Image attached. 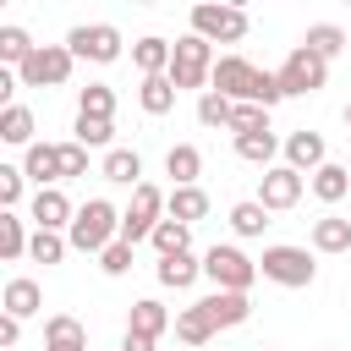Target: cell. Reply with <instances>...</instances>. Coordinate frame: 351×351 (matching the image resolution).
Instances as JSON below:
<instances>
[{
    "label": "cell",
    "mask_w": 351,
    "mask_h": 351,
    "mask_svg": "<svg viewBox=\"0 0 351 351\" xmlns=\"http://www.w3.org/2000/svg\"><path fill=\"white\" fill-rule=\"evenodd\" d=\"M66 241H71V252H93V258H99L110 241H121V208H115L110 197H88V203L77 208Z\"/></svg>",
    "instance_id": "1"
},
{
    "label": "cell",
    "mask_w": 351,
    "mask_h": 351,
    "mask_svg": "<svg viewBox=\"0 0 351 351\" xmlns=\"http://www.w3.org/2000/svg\"><path fill=\"white\" fill-rule=\"evenodd\" d=\"M258 274H263L269 285H285V291H307V285L318 280V263H313V247H291V241H274V247H263V258H258Z\"/></svg>",
    "instance_id": "2"
},
{
    "label": "cell",
    "mask_w": 351,
    "mask_h": 351,
    "mask_svg": "<svg viewBox=\"0 0 351 351\" xmlns=\"http://www.w3.org/2000/svg\"><path fill=\"white\" fill-rule=\"evenodd\" d=\"M214 60H219V55H214V44H208L203 33H181V38H176V60H170V71H165V77H170L181 93H186V88H197V93H203V88H208Z\"/></svg>",
    "instance_id": "3"
},
{
    "label": "cell",
    "mask_w": 351,
    "mask_h": 351,
    "mask_svg": "<svg viewBox=\"0 0 351 351\" xmlns=\"http://www.w3.org/2000/svg\"><path fill=\"white\" fill-rule=\"evenodd\" d=\"M66 49H71L77 60L115 66V60L126 55V38H121V27H115V22H77V27L66 33Z\"/></svg>",
    "instance_id": "4"
},
{
    "label": "cell",
    "mask_w": 351,
    "mask_h": 351,
    "mask_svg": "<svg viewBox=\"0 0 351 351\" xmlns=\"http://www.w3.org/2000/svg\"><path fill=\"white\" fill-rule=\"evenodd\" d=\"M247 11H236V5H225V0H197L192 5V33H203L208 44H241L247 38Z\"/></svg>",
    "instance_id": "5"
},
{
    "label": "cell",
    "mask_w": 351,
    "mask_h": 351,
    "mask_svg": "<svg viewBox=\"0 0 351 351\" xmlns=\"http://www.w3.org/2000/svg\"><path fill=\"white\" fill-rule=\"evenodd\" d=\"M324 82H329V60H324L318 49L296 44V49L280 60V88H285V99H307V93H318Z\"/></svg>",
    "instance_id": "6"
},
{
    "label": "cell",
    "mask_w": 351,
    "mask_h": 351,
    "mask_svg": "<svg viewBox=\"0 0 351 351\" xmlns=\"http://www.w3.org/2000/svg\"><path fill=\"white\" fill-rule=\"evenodd\" d=\"M165 197H170V192H159L154 181L132 186V203L121 208V241H132V247H137V241H148V236H154V225L165 219Z\"/></svg>",
    "instance_id": "7"
},
{
    "label": "cell",
    "mask_w": 351,
    "mask_h": 351,
    "mask_svg": "<svg viewBox=\"0 0 351 351\" xmlns=\"http://www.w3.org/2000/svg\"><path fill=\"white\" fill-rule=\"evenodd\" d=\"M203 274L214 280V291H252V280H258V263H252L241 247H230V241L219 247V241H214V247L203 252Z\"/></svg>",
    "instance_id": "8"
},
{
    "label": "cell",
    "mask_w": 351,
    "mask_h": 351,
    "mask_svg": "<svg viewBox=\"0 0 351 351\" xmlns=\"http://www.w3.org/2000/svg\"><path fill=\"white\" fill-rule=\"evenodd\" d=\"M71 71H77V55L66 44H38L16 77H22V88H66Z\"/></svg>",
    "instance_id": "9"
},
{
    "label": "cell",
    "mask_w": 351,
    "mask_h": 351,
    "mask_svg": "<svg viewBox=\"0 0 351 351\" xmlns=\"http://www.w3.org/2000/svg\"><path fill=\"white\" fill-rule=\"evenodd\" d=\"M302 192H307V176H302V170H291L285 159H280V165H269V170L258 176V203H263L269 214L296 208V203H302Z\"/></svg>",
    "instance_id": "10"
},
{
    "label": "cell",
    "mask_w": 351,
    "mask_h": 351,
    "mask_svg": "<svg viewBox=\"0 0 351 351\" xmlns=\"http://www.w3.org/2000/svg\"><path fill=\"white\" fill-rule=\"evenodd\" d=\"M252 82H258V66H252L247 55H219V60H214V71H208V88H214V93H225L230 104L252 99Z\"/></svg>",
    "instance_id": "11"
},
{
    "label": "cell",
    "mask_w": 351,
    "mask_h": 351,
    "mask_svg": "<svg viewBox=\"0 0 351 351\" xmlns=\"http://www.w3.org/2000/svg\"><path fill=\"white\" fill-rule=\"evenodd\" d=\"M27 219H33V230H71L77 208H71V197L60 186H38L33 203H27Z\"/></svg>",
    "instance_id": "12"
},
{
    "label": "cell",
    "mask_w": 351,
    "mask_h": 351,
    "mask_svg": "<svg viewBox=\"0 0 351 351\" xmlns=\"http://www.w3.org/2000/svg\"><path fill=\"white\" fill-rule=\"evenodd\" d=\"M280 154H285V165L291 170H302V176H313L318 165H329V143H324V132H291L285 143H280Z\"/></svg>",
    "instance_id": "13"
},
{
    "label": "cell",
    "mask_w": 351,
    "mask_h": 351,
    "mask_svg": "<svg viewBox=\"0 0 351 351\" xmlns=\"http://www.w3.org/2000/svg\"><path fill=\"white\" fill-rule=\"evenodd\" d=\"M22 170H27L33 186H60V181H66V176H60V143H33V148H22Z\"/></svg>",
    "instance_id": "14"
},
{
    "label": "cell",
    "mask_w": 351,
    "mask_h": 351,
    "mask_svg": "<svg viewBox=\"0 0 351 351\" xmlns=\"http://www.w3.org/2000/svg\"><path fill=\"white\" fill-rule=\"evenodd\" d=\"M203 307H208V318H214L219 329H241V324L252 318V296H247V291H208Z\"/></svg>",
    "instance_id": "15"
},
{
    "label": "cell",
    "mask_w": 351,
    "mask_h": 351,
    "mask_svg": "<svg viewBox=\"0 0 351 351\" xmlns=\"http://www.w3.org/2000/svg\"><path fill=\"white\" fill-rule=\"evenodd\" d=\"M0 307L11 313V318H33V313H44V291H38V280H27V274H16V280H5V291H0Z\"/></svg>",
    "instance_id": "16"
},
{
    "label": "cell",
    "mask_w": 351,
    "mask_h": 351,
    "mask_svg": "<svg viewBox=\"0 0 351 351\" xmlns=\"http://www.w3.org/2000/svg\"><path fill=\"white\" fill-rule=\"evenodd\" d=\"M126 329H137V335L159 340L165 329H176V318H170V307H165L159 296H137V302H132V313H126Z\"/></svg>",
    "instance_id": "17"
},
{
    "label": "cell",
    "mask_w": 351,
    "mask_h": 351,
    "mask_svg": "<svg viewBox=\"0 0 351 351\" xmlns=\"http://www.w3.org/2000/svg\"><path fill=\"white\" fill-rule=\"evenodd\" d=\"M170 60H176V44H170V38H159V33H143V38L132 44V66H137L143 77L170 71Z\"/></svg>",
    "instance_id": "18"
},
{
    "label": "cell",
    "mask_w": 351,
    "mask_h": 351,
    "mask_svg": "<svg viewBox=\"0 0 351 351\" xmlns=\"http://www.w3.org/2000/svg\"><path fill=\"white\" fill-rule=\"evenodd\" d=\"M307 192H313V197H318L324 208H335V203H340V197L351 192V170L329 159V165H318V170L307 176Z\"/></svg>",
    "instance_id": "19"
},
{
    "label": "cell",
    "mask_w": 351,
    "mask_h": 351,
    "mask_svg": "<svg viewBox=\"0 0 351 351\" xmlns=\"http://www.w3.org/2000/svg\"><path fill=\"white\" fill-rule=\"evenodd\" d=\"M44 351H88V329L71 313H49L44 318Z\"/></svg>",
    "instance_id": "20"
},
{
    "label": "cell",
    "mask_w": 351,
    "mask_h": 351,
    "mask_svg": "<svg viewBox=\"0 0 351 351\" xmlns=\"http://www.w3.org/2000/svg\"><path fill=\"white\" fill-rule=\"evenodd\" d=\"M99 176L115 181V186H143V154H137V148H104Z\"/></svg>",
    "instance_id": "21"
},
{
    "label": "cell",
    "mask_w": 351,
    "mask_h": 351,
    "mask_svg": "<svg viewBox=\"0 0 351 351\" xmlns=\"http://www.w3.org/2000/svg\"><path fill=\"white\" fill-rule=\"evenodd\" d=\"M197 274H203V258H192V252H176V258L154 263V280L165 291H186V285H197Z\"/></svg>",
    "instance_id": "22"
},
{
    "label": "cell",
    "mask_w": 351,
    "mask_h": 351,
    "mask_svg": "<svg viewBox=\"0 0 351 351\" xmlns=\"http://www.w3.org/2000/svg\"><path fill=\"white\" fill-rule=\"evenodd\" d=\"M214 335H219V324L208 318V307H203V302H192V307H181V313H176V340H181V346H208Z\"/></svg>",
    "instance_id": "23"
},
{
    "label": "cell",
    "mask_w": 351,
    "mask_h": 351,
    "mask_svg": "<svg viewBox=\"0 0 351 351\" xmlns=\"http://www.w3.org/2000/svg\"><path fill=\"white\" fill-rule=\"evenodd\" d=\"M307 247H313V252H351V219H340V214H324V219H313V230H307Z\"/></svg>",
    "instance_id": "24"
},
{
    "label": "cell",
    "mask_w": 351,
    "mask_h": 351,
    "mask_svg": "<svg viewBox=\"0 0 351 351\" xmlns=\"http://www.w3.org/2000/svg\"><path fill=\"white\" fill-rule=\"evenodd\" d=\"M33 110L27 104H0V143H11V148H33L38 137H33Z\"/></svg>",
    "instance_id": "25"
},
{
    "label": "cell",
    "mask_w": 351,
    "mask_h": 351,
    "mask_svg": "<svg viewBox=\"0 0 351 351\" xmlns=\"http://www.w3.org/2000/svg\"><path fill=\"white\" fill-rule=\"evenodd\" d=\"M165 176H170L176 186H197V176H203V154H197V143H170V154H165Z\"/></svg>",
    "instance_id": "26"
},
{
    "label": "cell",
    "mask_w": 351,
    "mask_h": 351,
    "mask_svg": "<svg viewBox=\"0 0 351 351\" xmlns=\"http://www.w3.org/2000/svg\"><path fill=\"white\" fill-rule=\"evenodd\" d=\"M165 214L181 219V225H197V219H208V192H203V186H170Z\"/></svg>",
    "instance_id": "27"
},
{
    "label": "cell",
    "mask_w": 351,
    "mask_h": 351,
    "mask_svg": "<svg viewBox=\"0 0 351 351\" xmlns=\"http://www.w3.org/2000/svg\"><path fill=\"white\" fill-rule=\"evenodd\" d=\"M27 225H33V219H22L16 208H0V258H5V263L27 258V241H33Z\"/></svg>",
    "instance_id": "28"
},
{
    "label": "cell",
    "mask_w": 351,
    "mask_h": 351,
    "mask_svg": "<svg viewBox=\"0 0 351 351\" xmlns=\"http://www.w3.org/2000/svg\"><path fill=\"white\" fill-rule=\"evenodd\" d=\"M176 93H181V88H176L165 71L137 82V104H143V115H170V110H176Z\"/></svg>",
    "instance_id": "29"
},
{
    "label": "cell",
    "mask_w": 351,
    "mask_h": 351,
    "mask_svg": "<svg viewBox=\"0 0 351 351\" xmlns=\"http://www.w3.org/2000/svg\"><path fill=\"white\" fill-rule=\"evenodd\" d=\"M148 247L159 252V258H176V252H192V225H181V219H159L154 225V236H148Z\"/></svg>",
    "instance_id": "30"
},
{
    "label": "cell",
    "mask_w": 351,
    "mask_h": 351,
    "mask_svg": "<svg viewBox=\"0 0 351 351\" xmlns=\"http://www.w3.org/2000/svg\"><path fill=\"white\" fill-rule=\"evenodd\" d=\"M33 49H38V44H33V33H27V27H16V22H5V27H0V60H5L11 71H22Z\"/></svg>",
    "instance_id": "31"
},
{
    "label": "cell",
    "mask_w": 351,
    "mask_h": 351,
    "mask_svg": "<svg viewBox=\"0 0 351 351\" xmlns=\"http://www.w3.org/2000/svg\"><path fill=\"white\" fill-rule=\"evenodd\" d=\"M302 44H307V49H318L324 60H335V55H340L351 38H346V27H340V22H313V27L302 33Z\"/></svg>",
    "instance_id": "32"
},
{
    "label": "cell",
    "mask_w": 351,
    "mask_h": 351,
    "mask_svg": "<svg viewBox=\"0 0 351 351\" xmlns=\"http://www.w3.org/2000/svg\"><path fill=\"white\" fill-rule=\"evenodd\" d=\"M236 154H241L247 165L269 170V165H274V154H280V137H274V132H247V137H236Z\"/></svg>",
    "instance_id": "33"
},
{
    "label": "cell",
    "mask_w": 351,
    "mask_h": 351,
    "mask_svg": "<svg viewBox=\"0 0 351 351\" xmlns=\"http://www.w3.org/2000/svg\"><path fill=\"white\" fill-rule=\"evenodd\" d=\"M263 225H269V208H263L258 197H241V203L230 208V230H236L241 241H252V236H263Z\"/></svg>",
    "instance_id": "34"
},
{
    "label": "cell",
    "mask_w": 351,
    "mask_h": 351,
    "mask_svg": "<svg viewBox=\"0 0 351 351\" xmlns=\"http://www.w3.org/2000/svg\"><path fill=\"white\" fill-rule=\"evenodd\" d=\"M77 115H99V121H115V88L110 82H88L77 93Z\"/></svg>",
    "instance_id": "35"
},
{
    "label": "cell",
    "mask_w": 351,
    "mask_h": 351,
    "mask_svg": "<svg viewBox=\"0 0 351 351\" xmlns=\"http://www.w3.org/2000/svg\"><path fill=\"white\" fill-rule=\"evenodd\" d=\"M230 110H236V104H230L225 93H214V88L197 93V121H203L208 132H230Z\"/></svg>",
    "instance_id": "36"
},
{
    "label": "cell",
    "mask_w": 351,
    "mask_h": 351,
    "mask_svg": "<svg viewBox=\"0 0 351 351\" xmlns=\"http://www.w3.org/2000/svg\"><path fill=\"white\" fill-rule=\"evenodd\" d=\"M71 137L82 148H115V121H99V115H77L71 121Z\"/></svg>",
    "instance_id": "37"
},
{
    "label": "cell",
    "mask_w": 351,
    "mask_h": 351,
    "mask_svg": "<svg viewBox=\"0 0 351 351\" xmlns=\"http://www.w3.org/2000/svg\"><path fill=\"white\" fill-rule=\"evenodd\" d=\"M66 252H71L66 230H33V241H27V258H33V263H44V269H49V263H60Z\"/></svg>",
    "instance_id": "38"
},
{
    "label": "cell",
    "mask_w": 351,
    "mask_h": 351,
    "mask_svg": "<svg viewBox=\"0 0 351 351\" xmlns=\"http://www.w3.org/2000/svg\"><path fill=\"white\" fill-rule=\"evenodd\" d=\"M247 132H269V110L252 104V99H241V104L230 110V137H247Z\"/></svg>",
    "instance_id": "39"
},
{
    "label": "cell",
    "mask_w": 351,
    "mask_h": 351,
    "mask_svg": "<svg viewBox=\"0 0 351 351\" xmlns=\"http://www.w3.org/2000/svg\"><path fill=\"white\" fill-rule=\"evenodd\" d=\"M22 186H27V170L22 165H0V208H16Z\"/></svg>",
    "instance_id": "40"
},
{
    "label": "cell",
    "mask_w": 351,
    "mask_h": 351,
    "mask_svg": "<svg viewBox=\"0 0 351 351\" xmlns=\"http://www.w3.org/2000/svg\"><path fill=\"white\" fill-rule=\"evenodd\" d=\"M280 99H285V88H280V71H263V66H258V82H252V104L274 110Z\"/></svg>",
    "instance_id": "41"
},
{
    "label": "cell",
    "mask_w": 351,
    "mask_h": 351,
    "mask_svg": "<svg viewBox=\"0 0 351 351\" xmlns=\"http://www.w3.org/2000/svg\"><path fill=\"white\" fill-rule=\"evenodd\" d=\"M99 269H104L110 280H121V274L132 269V241H110V247L99 252Z\"/></svg>",
    "instance_id": "42"
},
{
    "label": "cell",
    "mask_w": 351,
    "mask_h": 351,
    "mask_svg": "<svg viewBox=\"0 0 351 351\" xmlns=\"http://www.w3.org/2000/svg\"><path fill=\"white\" fill-rule=\"evenodd\" d=\"M60 176L71 181V176H88V148L71 137V143H60Z\"/></svg>",
    "instance_id": "43"
},
{
    "label": "cell",
    "mask_w": 351,
    "mask_h": 351,
    "mask_svg": "<svg viewBox=\"0 0 351 351\" xmlns=\"http://www.w3.org/2000/svg\"><path fill=\"white\" fill-rule=\"evenodd\" d=\"M16 340H22V318L0 313V351H16Z\"/></svg>",
    "instance_id": "44"
},
{
    "label": "cell",
    "mask_w": 351,
    "mask_h": 351,
    "mask_svg": "<svg viewBox=\"0 0 351 351\" xmlns=\"http://www.w3.org/2000/svg\"><path fill=\"white\" fill-rule=\"evenodd\" d=\"M154 346H159V340H148V335H137V329L121 335V351H154Z\"/></svg>",
    "instance_id": "45"
},
{
    "label": "cell",
    "mask_w": 351,
    "mask_h": 351,
    "mask_svg": "<svg viewBox=\"0 0 351 351\" xmlns=\"http://www.w3.org/2000/svg\"><path fill=\"white\" fill-rule=\"evenodd\" d=\"M225 5H236V11H247V0H225Z\"/></svg>",
    "instance_id": "46"
},
{
    "label": "cell",
    "mask_w": 351,
    "mask_h": 351,
    "mask_svg": "<svg viewBox=\"0 0 351 351\" xmlns=\"http://www.w3.org/2000/svg\"><path fill=\"white\" fill-rule=\"evenodd\" d=\"M346 126H351V104H346Z\"/></svg>",
    "instance_id": "47"
},
{
    "label": "cell",
    "mask_w": 351,
    "mask_h": 351,
    "mask_svg": "<svg viewBox=\"0 0 351 351\" xmlns=\"http://www.w3.org/2000/svg\"><path fill=\"white\" fill-rule=\"evenodd\" d=\"M137 5H154V0H137Z\"/></svg>",
    "instance_id": "48"
},
{
    "label": "cell",
    "mask_w": 351,
    "mask_h": 351,
    "mask_svg": "<svg viewBox=\"0 0 351 351\" xmlns=\"http://www.w3.org/2000/svg\"><path fill=\"white\" fill-rule=\"evenodd\" d=\"M324 351H335V346H324Z\"/></svg>",
    "instance_id": "49"
},
{
    "label": "cell",
    "mask_w": 351,
    "mask_h": 351,
    "mask_svg": "<svg viewBox=\"0 0 351 351\" xmlns=\"http://www.w3.org/2000/svg\"><path fill=\"white\" fill-rule=\"evenodd\" d=\"M263 351H274V346H263Z\"/></svg>",
    "instance_id": "50"
},
{
    "label": "cell",
    "mask_w": 351,
    "mask_h": 351,
    "mask_svg": "<svg viewBox=\"0 0 351 351\" xmlns=\"http://www.w3.org/2000/svg\"><path fill=\"white\" fill-rule=\"evenodd\" d=\"M115 351H121V346H115Z\"/></svg>",
    "instance_id": "51"
},
{
    "label": "cell",
    "mask_w": 351,
    "mask_h": 351,
    "mask_svg": "<svg viewBox=\"0 0 351 351\" xmlns=\"http://www.w3.org/2000/svg\"><path fill=\"white\" fill-rule=\"evenodd\" d=\"M346 5H351V0H346Z\"/></svg>",
    "instance_id": "52"
},
{
    "label": "cell",
    "mask_w": 351,
    "mask_h": 351,
    "mask_svg": "<svg viewBox=\"0 0 351 351\" xmlns=\"http://www.w3.org/2000/svg\"><path fill=\"white\" fill-rule=\"evenodd\" d=\"M346 170H351V165H346Z\"/></svg>",
    "instance_id": "53"
}]
</instances>
